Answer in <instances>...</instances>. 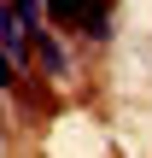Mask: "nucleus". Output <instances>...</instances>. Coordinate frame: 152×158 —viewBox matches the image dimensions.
I'll return each instance as SVG.
<instances>
[{
  "label": "nucleus",
  "instance_id": "nucleus-1",
  "mask_svg": "<svg viewBox=\"0 0 152 158\" xmlns=\"http://www.w3.org/2000/svg\"><path fill=\"white\" fill-rule=\"evenodd\" d=\"M35 53H41V64H47L53 76H64V53H59V41H53L41 23H35Z\"/></svg>",
  "mask_w": 152,
  "mask_h": 158
},
{
  "label": "nucleus",
  "instance_id": "nucleus-2",
  "mask_svg": "<svg viewBox=\"0 0 152 158\" xmlns=\"http://www.w3.org/2000/svg\"><path fill=\"white\" fill-rule=\"evenodd\" d=\"M47 18L53 23H82L88 18V0H47Z\"/></svg>",
  "mask_w": 152,
  "mask_h": 158
},
{
  "label": "nucleus",
  "instance_id": "nucleus-3",
  "mask_svg": "<svg viewBox=\"0 0 152 158\" xmlns=\"http://www.w3.org/2000/svg\"><path fill=\"white\" fill-rule=\"evenodd\" d=\"M18 82V59H12V47L0 41V88H12Z\"/></svg>",
  "mask_w": 152,
  "mask_h": 158
}]
</instances>
